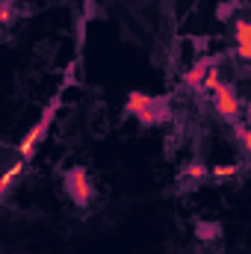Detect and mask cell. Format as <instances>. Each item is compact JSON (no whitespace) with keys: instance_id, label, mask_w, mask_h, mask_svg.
Here are the masks:
<instances>
[{"instance_id":"obj_1","label":"cell","mask_w":251,"mask_h":254,"mask_svg":"<svg viewBox=\"0 0 251 254\" xmlns=\"http://www.w3.org/2000/svg\"><path fill=\"white\" fill-rule=\"evenodd\" d=\"M127 110H130L133 116H139L145 125H154L157 119H163V113H169V107H166L163 101H154V98H148V95H142V92H130Z\"/></svg>"},{"instance_id":"obj_2","label":"cell","mask_w":251,"mask_h":254,"mask_svg":"<svg viewBox=\"0 0 251 254\" xmlns=\"http://www.w3.org/2000/svg\"><path fill=\"white\" fill-rule=\"evenodd\" d=\"M54 113H57V101H54V104L48 107V113H45V116L36 122V127H33V130H30V133L21 139V145H18V157H21V160H30V157H33L36 145L42 142V136L48 133V127H51V122H54Z\"/></svg>"},{"instance_id":"obj_3","label":"cell","mask_w":251,"mask_h":254,"mask_svg":"<svg viewBox=\"0 0 251 254\" xmlns=\"http://www.w3.org/2000/svg\"><path fill=\"white\" fill-rule=\"evenodd\" d=\"M65 190H68V195L74 198V204H80V207H86V204L92 201V184H89V175H86L80 166L68 169V175H65Z\"/></svg>"},{"instance_id":"obj_4","label":"cell","mask_w":251,"mask_h":254,"mask_svg":"<svg viewBox=\"0 0 251 254\" xmlns=\"http://www.w3.org/2000/svg\"><path fill=\"white\" fill-rule=\"evenodd\" d=\"M213 107L222 119H237L240 116V101H237V92L225 83L219 92H213Z\"/></svg>"},{"instance_id":"obj_5","label":"cell","mask_w":251,"mask_h":254,"mask_svg":"<svg viewBox=\"0 0 251 254\" xmlns=\"http://www.w3.org/2000/svg\"><path fill=\"white\" fill-rule=\"evenodd\" d=\"M21 172H24V163H12V166L6 169V175H3V181H0V192H3V195H9V190L15 187V181L21 178Z\"/></svg>"},{"instance_id":"obj_6","label":"cell","mask_w":251,"mask_h":254,"mask_svg":"<svg viewBox=\"0 0 251 254\" xmlns=\"http://www.w3.org/2000/svg\"><path fill=\"white\" fill-rule=\"evenodd\" d=\"M207 68H210V65H204V63H198L195 68H189V71H187V77H184V80H187V86H204Z\"/></svg>"},{"instance_id":"obj_7","label":"cell","mask_w":251,"mask_h":254,"mask_svg":"<svg viewBox=\"0 0 251 254\" xmlns=\"http://www.w3.org/2000/svg\"><path fill=\"white\" fill-rule=\"evenodd\" d=\"M225 83H222V74H219V68H207V77H204V89L207 92H219Z\"/></svg>"},{"instance_id":"obj_8","label":"cell","mask_w":251,"mask_h":254,"mask_svg":"<svg viewBox=\"0 0 251 254\" xmlns=\"http://www.w3.org/2000/svg\"><path fill=\"white\" fill-rule=\"evenodd\" d=\"M210 175H213L216 181H228V178L240 175V166H213V169H210Z\"/></svg>"},{"instance_id":"obj_9","label":"cell","mask_w":251,"mask_h":254,"mask_svg":"<svg viewBox=\"0 0 251 254\" xmlns=\"http://www.w3.org/2000/svg\"><path fill=\"white\" fill-rule=\"evenodd\" d=\"M187 175L192 178V181H201V178H207L210 172H207V169H204L201 163H192V166H187Z\"/></svg>"},{"instance_id":"obj_10","label":"cell","mask_w":251,"mask_h":254,"mask_svg":"<svg viewBox=\"0 0 251 254\" xmlns=\"http://www.w3.org/2000/svg\"><path fill=\"white\" fill-rule=\"evenodd\" d=\"M237 133H240V139H243V145H246V151H249V157H251V127L237 125Z\"/></svg>"},{"instance_id":"obj_11","label":"cell","mask_w":251,"mask_h":254,"mask_svg":"<svg viewBox=\"0 0 251 254\" xmlns=\"http://www.w3.org/2000/svg\"><path fill=\"white\" fill-rule=\"evenodd\" d=\"M12 21V0H3V24Z\"/></svg>"},{"instance_id":"obj_12","label":"cell","mask_w":251,"mask_h":254,"mask_svg":"<svg viewBox=\"0 0 251 254\" xmlns=\"http://www.w3.org/2000/svg\"><path fill=\"white\" fill-rule=\"evenodd\" d=\"M198 234H201V237H216V225H213V228H210V225H201Z\"/></svg>"}]
</instances>
